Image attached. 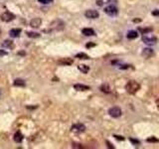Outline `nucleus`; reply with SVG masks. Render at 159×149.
<instances>
[{"label":"nucleus","mask_w":159,"mask_h":149,"mask_svg":"<svg viewBox=\"0 0 159 149\" xmlns=\"http://www.w3.org/2000/svg\"><path fill=\"white\" fill-rule=\"evenodd\" d=\"M20 34H21V29H19V28H14V29H11L9 31V35L13 38L19 37Z\"/></svg>","instance_id":"obj_13"},{"label":"nucleus","mask_w":159,"mask_h":149,"mask_svg":"<svg viewBox=\"0 0 159 149\" xmlns=\"http://www.w3.org/2000/svg\"><path fill=\"white\" fill-rule=\"evenodd\" d=\"M121 110L118 106H113L109 110V114L113 118H118L119 116H121Z\"/></svg>","instance_id":"obj_4"},{"label":"nucleus","mask_w":159,"mask_h":149,"mask_svg":"<svg viewBox=\"0 0 159 149\" xmlns=\"http://www.w3.org/2000/svg\"><path fill=\"white\" fill-rule=\"evenodd\" d=\"M114 137H115V138H116L117 140H121V141H122V140H124V137H122V136H118V135H114Z\"/></svg>","instance_id":"obj_27"},{"label":"nucleus","mask_w":159,"mask_h":149,"mask_svg":"<svg viewBox=\"0 0 159 149\" xmlns=\"http://www.w3.org/2000/svg\"><path fill=\"white\" fill-rule=\"evenodd\" d=\"M64 28H65V23L62 20H55L52 23H50L49 25V29L48 30H44V32H53V31H62Z\"/></svg>","instance_id":"obj_1"},{"label":"nucleus","mask_w":159,"mask_h":149,"mask_svg":"<svg viewBox=\"0 0 159 149\" xmlns=\"http://www.w3.org/2000/svg\"><path fill=\"white\" fill-rule=\"evenodd\" d=\"M138 30L140 31L142 34H145V33H149V32L152 31V28H150V27H148V28H139Z\"/></svg>","instance_id":"obj_23"},{"label":"nucleus","mask_w":159,"mask_h":149,"mask_svg":"<svg viewBox=\"0 0 159 149\" xmlns=\"http://www.w3.org/2000/svg\"><path fill=\"white\" fill-rule=\"evenodd\" d=\"M14 86L15 87H25L26 86V83H25V80H23L21 79H16L14 80Z\"/></svg>","instance_id":"obj_19"},{"label":"nucleus","mask_w":159,"mask_h":149,"mask_svg":"<svg viewBox=\"0 0 159 149\" xmlns=\"http://www.w3.org/2000/svg\"><path fill=\"white\" fill-rule=\"evenodd\" d=\"M130 141L132 142L133 144H139V141L136 139H133V138H130Z\"/></svg>","instance_id":"obj_26"},{"label":"nucleus","mask_w":159,"mask_h":149,"mask_svg":"<svg viewBox=\"0 0 159 149\" xmlns=\"http://www.w3.org/2000/svg\"><path fill=\"white\" fill-rule=\"evenodd\" d=\"M140 88V84L135 80H129L128 83L125 84V91L128 92L129 95H134L135 92H137L138 90Z\"/></svg>","instance_id":"obj_2"},{"label":"nucleus","mask_w":159,"mask_h":149,"mask_svg":"<svg viewBox=\"0 0 159 149\" xmlns=\"http://www.w3.org/2000/svg\"><path fill=\"white\" fill-rule=\"evenodd\" d=\"M8 53L5 50H0V57H3V56H6Z\"/></svg>","instance_id":"obj_25"},{"label":"nucleus","mask_w":159,"mask_h":149,"mask_svg":"<svg viewBox=\"0 0 159 149\" xmlns=\"http://www.w3.org/2000/svg\"><path fill=\"white\" fill-rule=\"evenodd\" d=\"M82 33L85 36H94L95 35L94 30L91 29V28H85V29L82 30Z\"/></svg>","instance_id":"obj_14"},{"label":"nucleus","mask_w":159,"mask_h":149,"mask_svg":"<svg viewBox=\"0 0 159 149\" xmlns=\"http://www.w3.org/2000/svg\"><path fill=\"white\" fill-rule=\"evenodd\" d=\"M0 18H1V20L3 22H11L12 20L15 19V15L13 13H11V12H9V11H5L1 14Z\"/></svg>","instance_id":"obj_5"},{"label":"nucleus","mask_w":159,"mask_h":149,"mask_svg":"<svg viewBox=\"0 0 159 149\" xmlns=\"http://www.w3.org/2000/svg\"><path fill=\"white\" fill-rule=\"evenodd\" d=\"M106 144H107V146H109V148H114V147L113 146V144H110V143H109V141H106Z\"/></svg>","instance_id":"obj_30"},{"label":"nucleus","mask_w":159,"mask_h":149,"mask_svg":"<svg viewBox=\"0 0 159 149\" xmlns=\"http://www.w3.org/2000/svg\"><path fill=\"white\" fill-rule=\"evenodd\" d=\"M156 106H157V108L159 110V98L156 99Z\"/></svg>","instance_id":"obj_31"},{"label":"nucleus","mask_w":159,"mask_h":149,"mask_svg":"<svg viewBox=\"0 0 159 149\" xmlns=\"http://www.w3.org/2000/svg\"><path fill=\"white\" fill-rule=\"evenodd\" d=\"M76 58H78V59H81V60H89L90 57H89V55H87L85 53H79L76 55Z\"/></svg>","instance_id":"obj_21"},{"label":"nucleus","mask_w":159,"mask_h":149,"mask_svg":"<svg viewBox=\"0 0 159 149\" xmlns=\"http://www.w3.org/2000/svg\"><path fill=\"white\" fill-rule=\"evenodd\" d=\"M74 63V61L72 59H69V58H64L62 60H60L58 62L59 65H63V66H70L72 64Z\"/></svg>","instance_id":"obj_12"},{"label":"nucleus","mask_w":159,"mask_h":149,"mask_svg":"<svg viewBox=\"0 0 159 149\" xmlns=\"http://www.w3.org/2000/svg\"><path fill=\"white\" fill-rule=\"evenodd\" d=\"M98 5H102V1H98Z\"/></svg>","instance_id":"obj_32"},{"label":"nucleus","mask_w":159,"mask_h":149,"mask_svg":"<svg viewBox=\"0 0 159 149\" xmlns=\"http://www.w3.org/2000/svg\"><path fill=\"white\" fill-rule=\"evenodd\" d=\"M126 37L127 39H130V40H132V39H136L138 37V33L136 31H134V30H131L129 31L128 33L126 34Z\"/></svg>","instance_id":"obj_16"},{"label":"nucleus","mask_w":159,"mask_h":149,"mask_svg":"<svg viewBox=\"0 0 159 149\" xmlns=\"http://www.w3.org/2000/svg\"><path fill=\"white\" fill-rule=\"evenodd\" d=\"M105 14L110 16V17H114V16L117 15L118 10L114 5H109L107 7L105 8Z\"/></svg>","instance_id":"obj_6"},{"label":"nucleus","mask_w":159,"mask_h":149,"mask_svg":"<svg viewBox=\"0 0 159 149\" xmlns=\"http://www.w3.org/2000/svg\"><path fill=\"white\" fill-rule=\"evenodd\" d=\"M74 88L79 91H89L90 87L85 86V84H74Z\"/></svg>","instance_id":"obj_11"},{"label":"nucleus","mask_w":159,"mask_h":149,"mask_svg":"<svg viewBox=\"0 0 159 149\" xmlns=\"http://www.w3.org/2000/svg\"><path fill=\"white\" fill-rule=\"evenodd\" d=\"M85 16L89 19H97V18H98L99 14H98V12L97 10L90 9V10H87L85 12Z\"/></svg>","instance_id":"obj_9"},{"label":"nucleus","mask_w":159,"mask_h":149,"mask_svg":"<svg viewBox=\"0 0 159 149\" xmlns=\"http://www.w3.org/2000/svg\"><path fill=\"white\" fill-rule=\"evenodd\" d=\"M141 55H142L143 58L149 59V58L153 57L154 56V51L151 49V48H144V49H143L142 52H141Z\"/></svg>","instance_id":"obj_8"},{"label":"nucleus","mask_w":159,"mask_h":149,"mask_svg":"<svg viewBox=\"0 0 159 149\" xmlns=\"http://www.w3.org/2000/svg\"><path fill=\"white\" fill-rule=\"evenodd\" d=\"M2 47H5L7 49H12V48L14 47V44L10 40H5L3 43H2Z\"/></svg>","instance_id":"obj_18"},{"label":"nucleus","mask_w":159,"mask_h":149,"mask_svg":"<svg viewBox=\"0 0 159 149\" xmlns=\"http://www.w3.org/2000/svg\"><path fill=\"white\" fill-rule=\"evenodd\" d=\"M26 34L29 38H39L40 37V34L37 33V32H26Z\"/></svg>","instance_id":"obj_22"},{"label":"nucleus","mask_w":159,"mask_h":149,"mask_svg":"<svg viewBox=\"0 0 159 149\" xmlns=\"http://www.w3.org/2000/svg\"><path fill=\"white\" fill-rule=\"evenodd\" d=\"M38 1L42 4H50V3L53 2L54 0H38Z\"/></svg>","instance_id":"obj_24"},{"label":"nucleus","mask_w":159,"mask_h":149,"mask_svg":"<svg viewBox=\"0 0 159 149\" xmlns=\"http://www.w3.org/2000/svg\"><path fill=\"white\" fill-rule=\"evenodd\" d=\"M13 139H14V141H15L16 143H21L22 140H23V134H22L20 131H17V132H16V133L14 134Z\"/></svg>","instance_id":"obj_15"},{"label":"nucleus","mask_w":159,"mask_h":149,"mask_svg":"<svg viewBox=\"0 0 159 149\" xmlns=\"http://www.w3.org/2000/svg\"><path fill=\"white\" fill-rule=\"evenodd\" d=\"M0 33H1V30H0Z\"/></svg>","instance_id":"obj_33"},{"label":"nucleus","mask_w":159,"mask_h":149,"mask_svg":"<svg viewBox=\"0 0 159 149\" xmlns=\"http://www.w3.org/2000/svg\"><path fill=\"white\" fill-rule=\"evenodd\" d=\"M94 46H95V44H94V43H90V44H87V48H90V47H94Z\"/></svg>","instance_id":"obj_29"},{"label":"nucleus","mask_w":159,"mask_h":149,"mask_svg":"<svg viewBox=\"0 0 159 149\" xmlns=\"http://www.w3.org/2000/svg\"><path fill=\"white\" fill-rule=\"evenodd\" d=\"M79 70L83 74H87L90 71V67L87 65H79Z\"/></svg>","instance_id":"obj_20"},{"label":"nucleus","mask_w":159,"mask_h":149,"mask_svg":"<svg viewBox=\"0 0 159 149\" xmlns=\"http://www.w3.org/2000/svg\"><path fill=\"white\" fill-rule=\"evenodd\" d=\"M41 24H42V19L41 18H33L30 21V26L32 28H35V29H37V28H39L40 26H41Z\"/></svg>","instance_id":"obj_10"},{"label":"nucleus","mask_w":159,"mask_h":149,"mask_svg":"<svg viewBox=\"0 0 159 149\" xmlns=\"http://www.w3.org/2000/svg\"><path fill=\"white\" fill-rule=\"evenodd\" d=\"M142 42L144 44H146V45H148V46H152V45H155V44H156L157 38L155 37L153 34H151V32H149V33L143 34Z\"/></svg>","instance_id":"obj_3"},{"label":"nucleus","mask_w":159,"mask_h":149,"mask_svg":"<svg viewBox=\"0 0 159 149\" xmlns=\"http://www.w3.org/2000/svg\"><path fill=\"white\" fill-rule=\"evenodd\" d=\"M99 90H101L102 92H105V94H109L110 92V88L107 84H103L101 86V88H99Z\"/></svg>","instance_id":"obj_17"},{"label":"nucleus","mask_w":159,"mask_h":149,"mask_svg":"<svg viewBox=\"0 0 159 149\" xmlns=\"http://www.w3.org/2000/svg\"><path fill=\"white\" fill-rule=\"evenodd\" d=\"M71 130L75 132V133H82V132L86 130V126L82 123H77V124H74V125L72 126Z\"/></svg>","instance_id":"obj_7"},{"label":"nucleus","mask_w":159,"mask_h":149,"mask_svg":"<svg viewBox=\"0 0 159 149\" xmlns=\"http://www.w3.org/2000/svg\"><path fill=\"white\" fill-rule=\"evenodd\" d=\"M152 14H153L154 16H159V10H154V11L152 12Z\"/></svg>","instance_id":"obj_28"}]
</instances>
